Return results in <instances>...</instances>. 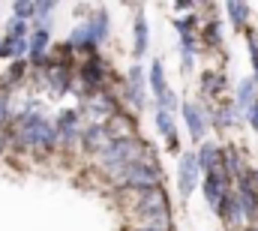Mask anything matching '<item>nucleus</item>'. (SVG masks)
<instances>
[{"label":"nucleus","instance_id":"obj_9","mask_svg":"<svg viewBox=\"0 0 258 231\" xmlns=\"http://www.w3.org/2000/svg\"><path fill=\"white\" fill-rule=\"evenodd\" d=\"M213 159H216V147H210V144H207V147H201V165L213 171Z\"/></svg>","mask_w":258,"mask_h":231},{"label":"nucleus","instance_id":"obj_2","mask_svg":"<svg viewBox=\"0 0 258 231\" xmlns=\"http://www.w3.org/2000/svg\"><path fill=\"white\" fill-rule=\"evenodd\" d=\"M18 138H21L24 144H39V147L54 144V132H51V126H48L45 120H39V117H27V120L21 123Z\"/></svg>","mask_w":258,"mask_h":231},{"label":"nucleus","instance_id":"obj_4","mask_svg":"<svg viewBox=\"0 0 258 231\" xmlns=\"http://www.w3.org/2000/svg\"><path fill=\"white\" fill-rule=\"evenodd\" d=\"M195 171H198L195 156H186V159H183V165H180V195H183V198L195 189Z\"/></svg>","mask_w":258,"mask_h":231},{"label":"nucleus","instance_id":"obj_6","mask_svg":"<svg viewBox=\"0 0 258 231\" xmlns=\"http://www.w3.org/2000/svg\"><path fill=\"white\" fill-rule=\"evenodd\" d=\"M183 111H186V123H189L192 138H201V135H204V120H201V114H198V108H195V105H186Z\"/></svg>","mask_w":258,"mask_h":231},{"label":"nucleus","instance_id":"obj_16","mask_svg":"<svg viewBox=\"0 0 258 231\" xmlns=\"http://www.w3.org/2000/svg\"><path fill=\"white\" fill-rule=\"evenodd\" d=\"M15 12H18V15H27V12H33V6H30V3H18Z\"/></svg>","mask_w":258,"mask_h":231},{"label":"nucleus","instance_id":"obj_18","mask_svg":"<svg viewBox=\"0 0 258 231\" xmlns=\"http://www.w3.org/2000/svg\"><path fill=\"white\" fill-rule=\"evenodd\" d=\"M141 231H156V228H141Z\"/></svg>","mask_w":258,"mask_h":231},{"label":"nucleus","instance_id":"obj_8","mask_svg":"<svg viewBox=\"0 0 258 231\" xmlns=\"http://www.w3.org/2000/svg\"><path fill=\"white\" fill-rule=\"evenodd\" d=\"M147 48V24H144V18H138V24H135V51L141 54Z\"/></svg>","mask_w":258,"mask_h":231},{"label":"nucleus","instance_id":"obj_17","mask_svg":"<svg viewBox=\"0 0 258 231\" xmlns=\"http://www.w3.org/2000/svg\"><path fill=\"white\" fill-rule=\"evenodd\" d=\"M252 126L258 129V105H252Z\"/></svg>","mask_w":258,"mask_h":231},{"label":"nucleus","instance_id":"obj_5","mask_svg":"<svg viewBox=\"0 0 258 231\" xmlns=\"http://www.w3.org/2000/svg\"><path fill=\"white\" fill-rule=\"evenodd\" d=\"M150 81H153V90H156V96H159L165 105H171V96H168L165 75H162V66H159V63H153V75H150Z\"/></svg>","mask_w":258,"mask_h":231},{"label":"nucleus","instance_id":"obj_12","mask_svg":"<svg viewBox=\"0 0 258 231\" xmlns=\"http://www.w3.org/2000/svg\"><path fill=\"white\" fill-rule=\"evenodd\" d=\"M228 12L234 15V24H243V18H246V6H240V3H228Z\"/></svg>","mask_w":258,"mask_h":231},{"label":"nucleus","instance_id":"obj_10","mask_svg":"<svg viewBox=\"0 0 258 231\" xmlns=\"http://www.w3.org/2000/svg\"><path fill=\"white\" fill-rule=\"evenodd\" d=\"M45 42H48V36H45V30H39V33L33 36V57H39V54L45 51Z\"/></svg>","mask_w":258,"mask_h":231},{"label":"nucleus","instance_id":"obj_15","mask_svg":"<svg viewBox=\"0 0 258 231\" xmlns=\"http://www.w3.org/2000/svg\"><path fill=\"white\" fill-rule=\"evenodd\" d=\"M159 132H171V120L165 111H159Z\"/></svg>","mask_w":258,"mask_h":231},{"label":"nucleus","instance_id":"obj_14","mask_svg":"<svg viewBox=\"0 0 258 231\" xmlns=\"http://www.w3.org/2000/svg\"><path fill=\"white\" fill-rule=\"evenodd\" d=\"M246 99H252V81L240 84V102H246Z\"/></svg>","mask_w":258,"mask_h":231},{"label":"nucleus","instance_id":"obj_7","mask_svg":"<svg viewBox=\"0 0 258 231\" xmlns=\"http://www.w3.org/2000/svg\"><path fill=\"white\" fill-rule=\"evenodd\" d=\"M219 186H222V177L216 171H210L207 174V183H204V192H207V198H210L213 204L219 201Z\"/></svg>","mask_w":258,"mask_h":231},{"label":"nucleus","instance_id":"obj_13","mask_svg":"<svg viewBox=\"0 0 258 231\" xmlns=\"http://www.w3.org/2000/svg\"><path fill=\"white\" fill-rule=\"evenodd\" d=\"M249 51H252V60H255V75H258V33H249Z\"/></svg>","mask_w":258,"mask_h":231},{"label":"nucleus","instance_id":"obj_1","mask_svg":"<svg viewBox=\"0 0 258 231\" xmlns=\"http://www.w3.org/2000/svg\"><path fill=\"white\" fill-rule=\"evenodd\" d=\"M138 216L144 219V228L165 231L168 225V201L159 189H144L141 201H138Z\"/></svg>","mask_w":258,"mask_h":231},{"label":"nucleus","instance_id":"obj_3","mask_svg":"<svg viewBox=\"0 0 258 231\" xmlns=\"http://www.w3.org/2000/svg\"><path fill=\"white\" fill-rule=\"evenodd\" d=\"M117 180H120V183H126V186L147 189V186H153V183H156V171H153L150 165H144V162H129L126 168L117 174Z\"/></svg>","mask_w":258,"mask_h":231},{"label":"nucleus","instance_id":"obj_11","mask_svg":"<svg viewBox=\"0 0 258 231\" xmlns=\"http://www.w3.org/2000/svg\"><path fill=\"white\" fill-rule=\"evenodd\" d=\"M102 135H105L102 126H93V129L87 132V147H99V144H102Z\"/></svg>","mask_w":258,"mask_h":231}]
</instances>
